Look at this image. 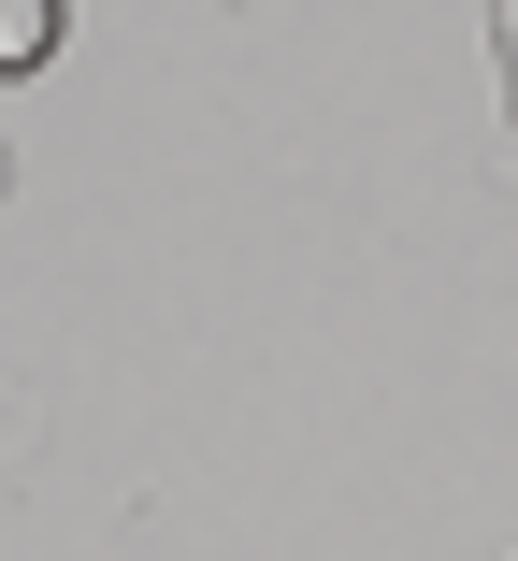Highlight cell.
Returning a JSON list of instances; mask_svg holds the SVG:
<instances>
[{"label":"cell","instance_id":"cell-1","mask_svg":"<svg viewBox=\"0 0 518 561\" xmlns=\"http://www.w3.org/2000/svg\"><path fill=\"white\" fill-rule=\"evenodd\" d=\"M58 30H72L58 0H0V72H44V58H58Z\"/></svg>","mask_w":518,"mask_h":561},{"label":"cell","instance_id":"cell-2","mask_svg":"<svg viewBox=\"0 0 518 561\" xmlns=\"http://www.w3.org/2000/svg\"><path fill=\"white\" fill-rule=\"evenodd\" d=\"M0 202H15V145H0Z\"/></svg>","mask_w":518,"mask_h":561}]
</instances>
